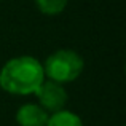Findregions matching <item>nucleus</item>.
<instances>
[{
    "instance_id": "f257e3e1",
    "label": "nucleus",
    "mask_w": 126,
    "mask_h": 126,
    "mask_svg": "<svg viewBox=\"0 0 126 126\" xmlns=\"http://www.w3.org/2000/svg\"><path fill=\"white\" fill-rule=\"evenodd\" d=\"M43 81V65L32 56L13 58L0 70V86L11 94H35Z\"/></svg>"
},
{
    "instance_id": "f03ea898",
    "label": "nucleus",
    "mask_w": 126,
    "mask_h": 126,
    "mask_svg": "<svg viewBox=\"0 0 126 126\" xmlns=\"http://www.w3.org/2000/svg\"><path fill=\"white\" fill-rule=\"evenodd\" d=\"M85 62L78 53L72 49H59L48 56L43 65V74L56 83L74 81L83 72Z\"/></svg>"
},
{
    "instance_id": "7ed1b4c3",
    "label": "nucleus",
    "mask_w": 126,
    "mask_h": 126,
    "mask_svg": "<svg viewBox=\"0 0 126 126\" xmlns=\"http://www.w3.org/2000/svg\"><path fill=\"white\" fill-rule=\"evenodd\" d=\"M35 94L40 101V107L45 112H51V113L64 110V105L67 102V93L62 88V85L51 80L43 81Z\"/></svg>"
},
{
    "instance_id": "20e7f679",
    "label": "nucleus",
    "mask_w": 126,
    "mask_h": 126,
    "mask_svg": "<svg viewBox=\"0 0 126 126\" xmlns=\"http://www.w3.org/2000/svg\"><path fill=\"white\" fill-rule=\"evenodd\" d=\"M48 112H45L37 104H24L16 113V121L19 126H46Z\"/></svg>"
},
{
    "instance_id": "39448f33",
    "label": "nucleus",
    "mask_w": 126,
    "mask_h": 126,
    "mask_svg": "<svg viewBox=\"0 0 126 126\" xmlns=\"http://www.w3.org/2000/svg\"><path fill=\"white\" fill-rule=\"evenodd\" d=\"M46 126H83V123H81L80 117H77L72 112L59 110L53 113L51 117H48Z\"/></svg>"
},
{
    "instance_id": "423d86ee",
    "label": "nucleus",
    "mask_w": 126,
    "mask_h": 126,
    "mask_svg": "<svg viewBox=\"0 0 126 126\" xmlns=\"http://www.w3.org/2000/svg\"><path fill=\"white\" fill-rule=\"evenodd\" d=\"M38 10L45 15H58L67 5V0H35Z\"/></svg>"
}]
</instances>
